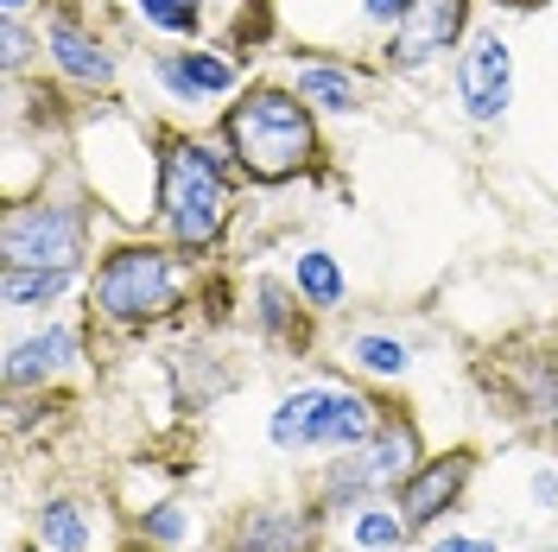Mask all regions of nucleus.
I'll list each match as a JSON object with an SVG mask.
<instances>
[{
	"label": "nucleus",
	"mask_w": 558,
	"mask_h": 552,
	"mask_svg": "<svg viewBox=\"0 0 558 552\" xmlns=\"http://www.w3.org/2000/svg\"><path fill=\"white\" fill-rule=\"evenodd\" d=\"M70 349H76L70 331L26 337V344H13V356H7V381H13V387H26V381H38V375H58V369L70 362Z\"/></svg>",
	"instance_id": "nucleus-12"
},
{
	"label": "nucleus",
	"mask_w": 558,
	"mask_h": 552,
	"mask_svg": "<svg viewBox=\"0 0 558 552\" xmlns=\"http://www.w3.org/2000/svg\"><path fill=\"white\" fill-rule=\"evenodd\" d=\"M172 299H178V274L172 261L153 254V248H114L102 261V274H96V305L108 317H121V324H146Z\"/></svg>",
	"instance_id": "nucleus-4"
},
{
	"label": "nucleus",
	"mask_w": 558,
	"mask_h": 552,
	"mask_svg": "<svg viewBox=\"0 0 558 552\" xmlns=\"http://www.w3.org/2000/svg\"><path fill=\"white\" fill-rule=\"evenodd\" d=\"M407 540V520L400 515H362L355 520V547H400Z\"/></svg>",
	"instance_id": "nucleus-20"
},
{
	"label": "nucleus",
	"mask_w": 558,
	"mask_h": 552,
	"mask_svg": "<svg viewBox=\"0 0 558 552\" xmlns=\"http://www.w3.org/2000/svg\"><path fill=\"white\" fill-rule=\"evenodd\" d=\"M0 45H7V64H20L26 58V33H20V20L7 13V26H0Z\"/></svg>",
	"instance_id": "nucleus-22"
},
{
	"label": "nucleus",
	"mask_w": 558,
	"mask_h": 552,
	"mask_svg": "<svg viewBox=\"0 0 558 552\" xmlns=\"http://www.w3.org/2000/svg\"><path fill=\"white\" fill-rule=\"evenodd\" d=\"M134 7L159 33H197V0H134Z\"/></svg>",
	"instance_id": "nucleus-19"
},
{
	"label": "nucleus",
	"mask_w": 558,
	"mask_h": 552,
	"mask_svg": "<svg viewBox=\"0 0 558 552\" xmlns=\"http://www.w3.org/2000/svg\"><path fill=\"white\" fill-rule=\"evenodd\" d=\"M457 96L470 108V121H501L514 96V58L495 33H476L457 58Z\"/></svg>",
	"instance_id": "nucleus-6"
},
{
	"label": "nucleus",
	"mask_w": 558,
	"mask_h": 552,
	"mask_svg": "<svg viewBox=\"0 0 558 552\" xmlns=\"http://www.w3.org/2000/svg\"><path fill=\"white\" fill-rule=\"evenodd\" d=\"M375 432V407L362 394H330V387H299L274 413V445L286 451H324V445H362Z\"/></svg>",
	"instance_id": "nucleus-3"
},
{
	"label": "nucleus",
	"mask_w": 558,
	"mask_h": 552,
	"mask_svg": "<svg viewBox=\"0 0 558 552\" xmlns=\"http://www.w3.org/2000/svg\"><path fill=\"white\" fill-rule=\"evenodd\" d=\"M299 96L343 115V108H355V83H349L343 70H299Z\"/></svg>",
	"instance_id": "nucleus-17"
},
{
	"label": "nucleus",
	"mask_w": 558,
	"mask_h": 552,
	"mask_svg": "<svg viewBox=\"0 0 558 552\" xmlns=\"http://www.w3.org/2000/svg\"><path fill=\"white\" fill-rule=\"evenodd\" d=\"M470 483V451H451V457H432L425 470H413L400 489V520L407 527H425V520H438L445 508L457 502V489Z\"/></svg>",
	"instance_id": "nucleus-9"
},
{
	"label": "nucleus",
	"mask_w": 558,
	"mask_h": 552,
	"mask_svg": "<svg viewBox=\"0 0 558 552\" xmlns=\"http://www.w3.org/2000/svg\"><path fill=\"white\" fill-rule=\"evenodd\" d=\"M51 58H58V70H64V76H76V83H108V76H114L108 51L89 33H76L70 20H58V26H51Z\"/></svg>",
	"instance_id": "nucleus-11"
},
{
	"label": "nucleus",
	"mask_w": 558,
	"mask_h": 552,
	"mask_svg": "<svg viewBox=\"0 0 558 552\" xmlns=\"http://www.w3.org/2000/svg\"><path fill=\"white\" fill-rule=\"evenodd\" d=\"M317 520L312 515H286V508H260L235 527L229 552H312Z\"/></svg>",
	"instance_id": "nucleus-10"
},
{
	"label": "nucleus",
	"mask_w": 558,
	"mask_h": 552,
	"mask_svg": "<svg viewBox=\"0 0 558 552\" xmlns=\"http://www.w3.org/2000/svg\"><path fill=\"white\" fill-rule=\"evenodd\" d=\"M413 451L418 445H413L407 425H381L375 445L330 477V495H362V489H375V483H407V477H413Z\"/></svg>",
	"instance_id": "nucleus-8"
},
{
	"label": "nucleus",
	"mask_w": 558,
	"mask_h": 552,
	"mask_svg": "<svg viewBox=\"0 0 558 552\" xmlns=\"http://www.w3.org/2000/svg\"><path fill=\"white\" fill-rule=\"evenodd\" d=\"M20 7H26V0H7V13H20Z\"/></svg>",
	"instance_id": "nucleus-26"
},
{
	"label": "nucleus",
	"mask_w": 558,
	"mask_h": 552,
	"mask_svg": "<svg viewBox=\"0 0 558 552\" xmlns=\"http://www.w3.org/2000/svg\"><path fill=\"white\" fill-rule=\"evenodd\" d=\"M349 356H355L368 375H407V362H413V356H407V344H393V337H355V344H349Z\"/></svg>",
	"instance_id": "nucleus-18"
},
{
	"label": "nucleus",
	"mask_w": 558,
	"mask_h": 552,
	"mask_svg": "<svg viewBox=\"0 0 558 552\" xmlns=\"http://www.w3.org/2000/svg\"><path fill=\"white\" fill-rule=\"evenodd\" d=\"M159 76L172 83L178 96H222L229 83H235V70L222 64V58H209V51H184V58H166Z\"/></svg>",
	"instance_id": "nucleus-13"
},
{
	"label": "nucleus",
	"mask_w": 558,
	"mask_h": 552,
	"mask_svg": "<svg viewBox=\"0 0 558 552\" xmlns=\"http://www.w3.org/2000/svg\"><path fill=\"white\" fill-rule=\"evenodd\" d=\"M533 495H539V502H558V477H546V470H539V477H533Z\"/></svg>",
	"instance_id": "nucleus-25"
},
{
	"label": "nucleus",
	"mask_w": 558,
	"mask_h": 552,
	"mask_svg": "<svg viewBox=\"0 0 558 552\" xmlns=\"http://www.w3.org/2000/svg\"><path fill=\"white\" fill-rule=\"evenodd\" d=\"M457 33H463V0H407L400 33H393V45H387V64L393 70L432 64L438 51H451Z\"/></svg>",
	"instance_id": "nucleus-7"
},
{
	"label": "nucleus",
	"mask_w": 558,
	"mask_h": 552,
	"mask_svg": "<svg viewBox=\"0 0 558 552\" xmlns=\"http://www.w3.org/2000/svg\"><path fill=\"white\" fill-rule=\"evenodd\" d=\"M64 286H70L64 267H7V279H0L7 305H45V299H58Z\"/></svg>",
	"instance_id": "nucleus-14"
},
{
	"label": "nucleus",
	"mask_w": 558,
	"mask_h": 552,
	"mask_svg": "<svg viewBox=\"0 0 558 552\" xmlns=\"http://www.w3.org/2000/svg\"><path fill=\"white\" fill-rule=\"evenodd\" d=\"M7 267H76L83 261V216L70 204H20L0 223Z\"/></svg>",
	"instance_id": "nucleus-5"
},
{
	"label": "nucleus",
	"mask_w": 558,
	"mask_h": 552,
	"mask_svg": "<svg viewBox=\"0 0 558 552\" xmlns=\"http://www.w3.org/2000/svg\"><path fill=\"white\" fill-rule=\"evenodd\" d=\"M432 552H495L488 540H476V533H451V540H438Z\"/></svg>",
	"instance_id": "nucleus-23"
},
{
	"label": "nucleus",
	"mask_w": 558,
	"mask_h": 552,
	"mask_svg": "<svg viewBox=\"0 0 558 552\" xmlns=\"http://www.w3.org/2000/svg\"><path fill=\"white\" fill-rule=\"evenodd\" d=\"M407 13V0H368V20H400Z\"/></svg>",
	"instance_id": "nucleus-24"
},
{
	"label": "nucleus",
	"mask_w": 558,
	"mask_h": 552,
	"mask_svg": "<svg viewBox=\"0 0 558 552\" xmlns=\"http://www.w3.org/2000/svg\"><path fill=\"white\" fill-rule=\"evenodd\" d=\"M166 223H172V242L178 248H209L222 236V216H229V184L216 172L204 146H172L166 153Z\"/></svg>",
	"instance_id": "nucleus-2"
},
{
	"label": "nucleus",
	"mask_w": 558,
	"mask_h": 552,
	"mask_svg": "<svg viewBox=\"0 0 558 552\" xmlns=\"http://www.w3.org/2000/svg\"><path fill=\"white\" fill-rule=\"evenodd\" d=\"M229 146H235V159H242L247 178L279 184V178L305 172L317 134H312L305 103H292L279 89H260V96H247V103L229 108Z\"/></svg>",
	"instance_id": "nucleus-1"
},
{
	"label": "nucleus",
	"mask_w": 558,
	"mask_h": 552,
	"mask_svg": "<svg viewBox=\"0 0 558 552\" xmlns=\"http://www.w3.org/2000/svg\"><path fill=\"white\" fill-rule=\"evenodd\" d=\"M146 533H153V540H178V533H184V515H178V508H153V515H146Z\"/></svg>",
	"instance_id": "nucleus-21"
},
{
	"label": "nucleus",
	"mask_w": 558,
	"mask_h": 552,
	"mask_svg": "<svg viewBox=\"0 0 558 552\" xmlns=\"http://www.w3.org/2000/svg\"><path fill=\"white\" fill-rule=\"evenodd\" d=\"M38 540H45V552H83L89 547V527H83V515L70 502H51L38 515Z\"/></svg>",
	"instance_id": "nucleus-15"
},
{
	"label": "nucleus",
	"mask_w": 558,
	"mask_h": 552,
	"mask_svg": "<svg viewBox=\"0 0 558 552\" xmlns=\"http://www.w3.org/2000/svg\"><path fill=\"white\" fill-rule=\"evenodd\" d=\"M299 292L312 299V305H337L343 299V274H337V261L330 254H299Z\"/></svg>",
	"instance_id": "nucleus-16"
}]
</instances>
